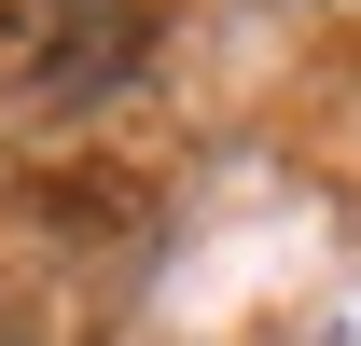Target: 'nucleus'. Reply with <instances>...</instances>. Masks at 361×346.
<instances>
[]
</instances>
